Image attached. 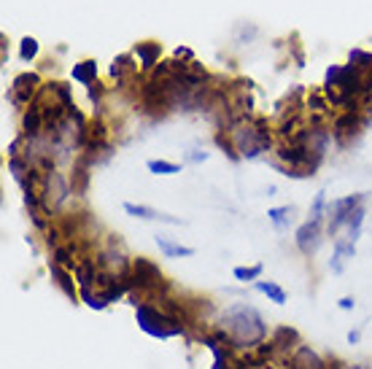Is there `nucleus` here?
<instances>
[{"label": "nucleus", "instance_id": "f257e3e1", "mask_svg": "<svg viewBox=\"0 0 372 369\" xmlns=\"http://www.w3.org/2000/svg\"><path fill=\"white\" fill-rule=\"evenodd\" d=\"M221 332H227V337L232 342V348H256L267 337V323L264 318L251 308V305H230L221 313Z\"/></svg>", "mask_w": 372, "mask_h": 369}, {"label": "nucleus", "instance_id": "f03ea898", "mask_svg": "<svg viewBox=\"0 0 372 369\" xmlns=\"http://www.w3.org/2000/svg\"><path fill=\"white\" fill-rule=\"evenodd\" d=\"M232 143L237 154L246 159H256V156L270 149V130L264 119H254V122H243L232 130Z\"/></svg>", "mask_w": 372, "mask_h": 369}, {"label": "nucleus", "instance_id": "7ed1b4c3", "mask_svg": "<svg viewBox=\"0 0 372 369\" xmlns=\"http://www.w3.org/2000/svg\"><path fill=\"white\" fill-rule=\"evenodd\" d=\"M135 315H138V326L149 334V337L168 339L184 332V326H181L178 318H173V315L151 308V305H146V302H140L138 308H135Z\"/></svg>", "mask_w": 372, "mask_h": 369}, {"label": "nucleus", "instance_id": "20e7f679", "mask_svg": "<svg viewBox=\"0 0 372 369\" xmlns=\"http://www.w3.org/2000/svg\"><path fill=\"white\" fill-rule=\"evenodd\" d=\"M130 286L132 289H140V292H146V289H159L162 286V273H159V267L154 262H149L146 256H138L135 262H132V270H130Z\"/></svg>", "mask_w": 372, "mask_h": 369}, {"label": "nucleus", "instance_id": "39448f33", "mask_svg": "<svg viewBox=\"0 0 372 369\" xmlns=\"http://www.w3.org/2000/svg\"><path fill=\"white\" fill-rule=\"evenodd\" d=\"M321 224L324 215H310V221H305L294 234V243L302 254H313L316 248L321 246Z\"/></svg>", "mask_w": 372, "mask_h": 369}, {"label": "nucleus", "instance_id": "423d86ee", "mask_svg": "<svg viewBox=\"0 0 372 369\" xmlns=\"http://www.w3.org/2000/svg\"><path fill=\"white\" fill-rule=\"evenodd\" d=\"M361 200H364V194H351V197H342V200H335L329 205V215H332L329 232H332V234L340 230L342 224H348V218H351V213L361 205Z\"/></svg>", "mask_w": 372, "mask_h": 369}, {"label": "nucleus", "instance_id": "0eeeda50", "mask_svg": "<svg viewBox=\"0 0 372 369\" xmlns=\"http://www.w3.org/2000/svg\"><path fill=\"white\" fill-rule=\"evenodd\" d=\"M38 87H41V78L35 73H22V76L14 78V87H11L8 97H11L14 106H27L32 94L38 92Z\"/></svg>", "mask_w": 372, "mask_h": 369}, {"label": "nucleus", "instance_id": "6e6552de", "mask_svg": "<svg viewBox=\"0 0 372 369\" xmlns=\"http://www.w3.org/2000/svg\"><path fill=\"white\" fill-rule=\"evenodd\" d=\"M359 127H361L359 113H354V111H345V113H342V116H337V119H335V124H332V138L337 140L340 146H345V143H348V140H351L359 132Z\"/></svg>", "mask_w": 372, "mask_h": 369}, {"label": "nucleus", "instance_id": "1a4fd4ad", "mask_svg": "<svg viewBox=\"0 0 372 369\" xmlns=\"http://www.w3.org/2000/svg\"><path fill=\"white\" fill-rule=\"evenodd\" d=\"M289 369H329L324 364V358L310 351L308 345H297L292 358H289Z\"/></svg>", "mask_w": 372, "mask_h": 369}, {"label": "nucleus", "instance_id": "9d476101", "mask_svg": "<svg viewBox=\"0 0 372 369\" xmlns=\"http://www.w3.org/2000/svg\"><path fill=\"white\" fill-rule=\"evenodd\" d=\"M124 213L135 215V218H143V221H165V224H181V218H173V215H165L149 208V205H135V202H124Z\"/></svg>", "mask_w": 372, "mask_h": 369}, {"label": "nucleus", "instance_id": "9b49d317", "mask_svg": "<svg viewBox=\"0 0 372 369\" xmlns=\"http://www.w3.org/2000/svg\"><path fill=\"white\" fill-rule=\"evenodd\" d=\"M49 270H51V277H57V286L62 289V294H65L68 299H73V302H76L81 292L73 289V270H65V267H60V264H54V262H51Z\"/></svg>", "mask_w": 372, "mask_h": 369}, {"label": "nucleus", "instance_id": "f8f14e48", "mask_svg": "<svg viewBox=\"0 0 372 369\" xmlns=\"http://www.w3.org/2000/svg\"><path fill=\"white\" fill-rule=\"evenodd\" d=\"M254 286H256V292L264 294L270 302H275V305H286V292L280 289L275 280H254Z\"/></svg>", "mask_w": 372, "mask_h": 369}, {"label": "nucleus", "instance_id": "ddd939ff", "mask_svg": "<svg viewBox=\"0 0 372 369\" xmlns=\"http://www.w3.org/2000/svg\"><path fill=\"white\" fill-rule=\"evenodd\" d=\"M270 342L275 351H292V348H297V332L292 326H280V329H275Z\"/></svg>", "mask_w": 372, "mask_h": 369}, {"label": "nucleus", "instance_id": "4468645a", "mask_svg": "<svg viewBox=\"0 0 372 369\" xmlns=\"http://www.w3.org/2000/svg\"><path fill=\"white\" fill-rule=\"evenodd\" d=\"M159 51H162L159 44H154V41H143V44L135 46V57L143 62V68H154L156 60H159Z\"/></svg>", "mask_w": 372, "mask_h": 369}, {"label": "nucleus", "instance_id": "2eb2a0df", "mask_svg": "<svg viewBox=\"0 0 372 369\" xmlns=\"http://www.w3.org/2000/svg\"><path fill=\"white\" fill-rule=\"evenodd\" d=\"M156 246H159V251L168 256V259H175V256H192L194 254V248L189 246H181V243H173L170 237H156Z\"/></svg>", "mask_w": 372, "mask_h": 369}, {"label": "nucleus", "instance_id": "dca6fc26", "mask_svg": "<svg viewBox=\"0 0 372 369\" xmlns=\"http://www.w3.org/2000/svg\"><path fill=\"white\" fill-rule=\"evenodd\" d=\"M94 76H97L94 60H84L73 65V81H78V84H94Z\"/></svg>", "mask_w": 372, "mask_h": 369}, {"label": "nucleus", "instance_id": "f3484780", "mask_svg": "<svg viewBox=\"0 0 372 369\" xmlns=\"http://www.w3.org/2000/svg\"><path fill=\"white\" fill-rule=\"evenodd\" d=\"M292 213H294V208L283 205V208H270V211H267V218L273 221V227H275V230H286V227H289V221H292Z\"/></svg>", "mask_w": 372, "mask_h": 369}, {"label": "nucleus", "instance_id": "a211bd4d", "mask_svg": "<svg viewBox=\"0 0 372 369\" xmlns=\"http://www.w3.org/2000/svg\"><path fill=\"white\" fill-rule=\"evenodd\" d=\"M149 173H154V175H175V173H181V165H175V162H168V159H149Z\"/></svg>", "mask_w": 372, "mask_h": 369}, {"label": "nucleus", "instance_id": "6ab92c4d", "mask_svg": "<svg viewBox=\"0 0 372 369\" xmlns=\"http://www.w3.org/2000/svg\"><path fill=\"white\" fill-rule=\"evenodd\" d=\"M262 264H254V267H235L232 275L235 280H240V283H246V280H259L262 277Z\"/></svg>", "mask_w": 372, "mask_h": 369}, {"label": "nucleus", "instance_id": "aec40b11", "mask_svg": "<svg viewBox=\"0 0 372 369\" xmlns=\"http://www.w3.org/2000/svg\"><path fill=\"white\" fill-rule=\"evenodd\" d=\"M19 57L25 62L35 60V57H38V41H35V38H25V41H22V49H19Z\"/></svg>", "mask_w": 372, "mask_h": 369}, {"label": "nucleus", "instance_id": "412c9836", "mask_svg": "<svg viewBox=\"0 0 372 369\" xmlns=\"http://www.w3.org/2000/svg\"><path fill=\"white\" fill-rule=\"evenodd\" d=\"M132 68V57L130 54H122V57H116L113 65H111V76H124V70H130Z\"/></svg>", "mask_w": 372, "mask_h": 369}, {"label": "nucleus", "instance_id": "4be33fe9", "mask_svg": "<svg viewBox=\"0 0 372 369\" xmlns=\"http://www.w3.org/2000/svg\"><path fill=\"white\" fill-rule=\"evenodd\" d=\"M308 108H310V111H316V113H324V111H326V100L321 97V94L313 92L308 97Z\"/></svg>", "mask_w": 372, "mask_h": 369}, {"label": "nucleus", "instance_id": "5701e85b", "mask_svg": "<svg viewBox=\"0 0 372 369\" xmlns=\"http://www.w3.org/2000/svg\"><path fill=\"white\" fill-rule=\"evenodd\" d=\"M324 205H326V192H318L316 200H313V208H310V215H324Z\"/></svg>", "mask_w": 372, "mask_h": 369}, {"label": "nucleus", "instance_id": "b1692460", "mask_svg": "<svg viewBox=\"0 0 372 369\" xmlns=\"http://www.w3.org/2000/svg\"><path fill=\"white\" fill-rule=\"evenodd\" d=\"M186 159H189V162H194V165H197V162H205V159H208V154H205V151H192V154L186 156Z\"/></svg>", "mask_w": 372, "mask_h": 369}, {"label": "nucleus", "instance_id": "393cba45", "mask_svg": "<svg viewBox=\"0 0 372 369\" xmlns=\"http://www.w3.org/2000/svg\"><path fill=\"white\" fill-rule=\"evenodd\" d=\"M354 308H356L354 296H342V299H340V310H354Z\"/></svg>", "mask_w": 372, "mask_h": 369}, {"label": "nucleus", "instance_id": "a878e982", "mask_svg": "<svg viewBox=\"0 0 372 369\" xmlns=\"http://www.w3.org/2000/svg\"><path fill=\"white\" fill-rule=\"evenodd\" d=\"M359 339H361V332H359V329L348 332V342H351V345H354V342H359Z\"/></svg>", "mask_w": 372, "mask_h": 369}]
</instances>
